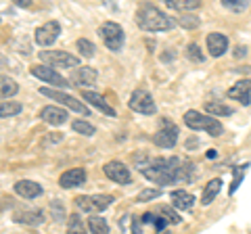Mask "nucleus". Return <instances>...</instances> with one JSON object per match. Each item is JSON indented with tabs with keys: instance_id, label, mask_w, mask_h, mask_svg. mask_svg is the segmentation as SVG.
I'll use <instances>...</instances> for the list:
<instances>
[{
	"instance_id": "f257e3e1",
	"label": "nucleus",
	"mask_w": 251,
	"mask_h": 234,
	"mask_svg": "<svg viewBox=\"0 0 251 234\" xmlns=\"http://www.w3.org/2000/svg\"><path fill=\"white\" fill-rule=\"evenodd\" d=\"M184 165L180 163V159L176 157H168V159H149L143 167H140V174H143L147 180H151L159 186H168V184H174L178 182L180 178L184 176L186 167L182 169Z\"/></svg>"
},
{
	"instance_id": "f03ea898",
	"label": "nucleus",
	"mask_w": 251,
	"mask_h": 234,
	"mask_svg": "<svg viewBox=\"0 0 251 234\" xmlns=\"http://www.w3.org/2000/svg\"><path fill=\"white\" fill-rule=\"evenodd\" d=\"M176 19L170 17L166 11L157 9L153 4H145L136 11V25L145 32H168L176 27Z\"/></svg>"
},
{
	"instance_id": "7ed1b4c3",
	"label": "nucleus",
	"mask_w": 251,
	"mask_h": 234,
	"mask_svg": "<svg viewBox=\"0 0 251 234\" xmlns=\"http://www.w3.org/2000/svg\"><path fill=\"white\" fill-rule=\"evenodd\" d=\"M184 123H186V128L197 130V132H207V134L214 136V138L222 136V132H224V126L216 119V117L199 113V111H186L184 113Z\"/></svg>"
},
{
	"instance_id": "20e7f679",
	"label": "nucleus",
	"mask_w": 251,
	"mask_h": 234,
	"mask_svg": "<svg viewBox=\"0 0 251 234\" xmlns=\"http://www.w3.org/2000/svg\"><path fill=\"white\" fill-rule=\"evenodd\" d=\"M40 61H42V65L52 67V69H69V67L80 65V59L65 50H42Z\"/></svg>"
},
{
	"instance_id": "39448f33",
	"label": "nucleus",
	"mask_w": 251,
	"mask_h": 234,
	"mask_svg": "<svg viewBox=\"0 0 251 234\" xmlns=\"http://www.w3.org/2000/svg\"><path fill=\"white\" fill-rule=\"evenodd\" d=\"M99 36H100V40L105 42V46L109 50H113V52L122 50V46H124V29H122V25H117L115 21L103 23V25L99 27Z\"/></svg>"
},
{
	"instance_id": "423d86ee",
	"label": "nucleus",
	"mask_w": 251,
	"mask_h": 234,
	"mask_svg": "<svg viewBox=\"0 0 251 234\" xmlns=\"http://www.w3.org/2000/svg\"><path fill=\"white\" fill-rule=\"evenodd\" d=\"M115 199L111 194H82L75 199V205L86 213H97V211H105Z\"/></svg>"
},
{
	"instance_id": "0eeeda50",
	"label": "nucleus",
	"mask_w": 251,
	"mask_h": 234,
	"mask_svg": "<svg viewBox=\"0 0 251 234\" xmlns=\"http://www.w3.org/2000/svg\"><path fill=\"white\" fill-rule=\"evenodd\" d=\"M178 126L168 117H163L161 119V128L157 130V134L153 136V142L157 146H161V149H172V146H176L178 142Z\"/></svg>"
},
{
	"instance_id": "6e6552de",
	"label": "nucleus",
	"mask_w": 251,
	"mask_h": 234,
	"mask_svg": "<svg viewBox=\"0 0 251 234\" xmlns=\"http://www.w3.org/2000/svg\"><path fill=\"white\" fill-rule=\"evenodd\" d=\"M40 94H44V96H49V98H52V100H57V103H63L67 109H72V111H75V113H80V115H90V109L86 107L84 103H80L75 96H72V94H65L63 90H50V88H40Z\"/></svg>"
},
{
	"instance_id": "1a4fd4ad",
	"label": "nucleus",
	"mask_w": 251,
	"mask_h": 234,
	"mask_svg": "<svg viewBox=\"0 0 251 234\" xmlns=\"http://www.w3.org/2000/svg\"><path fill=\"white\" fill-rule=\"evenodd\" d=\"M128 105H130L132 111H136L140 115H153L157 111L155 100H153V96L149 94L147 90H134V92H132V96H130Z\"/></svg>"
},
{
	"instance_id": "9d476101",
	"label": "nucleus",
	"mask_w": 251,
	"mask_h": 234,
	"mask_svg": "<svg viewBox=\"0 0 251 234\" xmlns=\"http://www.w3.org/2000/svg\"><path fill=\"white\" fill-rule=\"evenodd\" d=\"M105 176L109 178V180H113L117 184H130L132 182V174H130V169L124 165L122 161H109L105 163Z\"/></svg>"
},
{
	"instance_id": "9b49d317",
	"label": "nucleus",
	"mask_w": 251,
	"mask_h": 234,
	"mask_svg": "<svg viewBox=\"0 0 251 234\" xmlns=\"http://www.w3.org/2000/svg\"><path fill=\"white\" fill-rule=\"evenodd\" d=\"M61 34V25H59V21H49V23H44V25H40L36 29V44L38 46H50L54 40L59 38Z\"/></svg>"
},
{
	"instance_id": "f8f14e48",
	"label": "nucleus",
	"mask_w": 251,
	"mask_h": 234,
	"mask_svg": "<svg viewBox=\"0 0 251 234\" xmlns=\"http://www.w3.org/2000/svg\"><path fill=\"white\" fill-rule=\"evenodd\" d=\"M31 69V75H36V77H40L42 82H49L52 86H57V88H65L67 86V80L63 77L59 71H54L52 67H46V65H34V67H29Z\"/></svg>"
},
{
	"instance_id": "ddd939ff",
	"label": "nucleus",
	"mask_w": 251,
	"mask_h": 234,
	"mask_svg": "<svg viewBox=\"0 0 251 234\" xmlns=\"http://www.w3.org/2000/svg\"><path fill=\"white\" fill-rule=\"evenodd\" d=\"M207 52L211 57H222V54L228 50V36H224L222 32H211L207 36Z\"/></svg>"
},
{
	"instance_id": "4468645a",
	"label": "nucleus",
	"mask_w": 251,
	"mask_h": 234,
	"mask_svg": "<svg viewBox=\"0 0 251 234\" xmlns=\"http://www.w3.org/2000/svg\"><path fill=\"white\" fill-rule=\"evenodd\" d=\"M13 220L25 226H40L44 222V213L40 209H17L13 213Z\"/></svg>"
},
{
	"instance_id": "2eb2a0df",
	"label": "nucleus",
	"mask_w": 251,
	"mask_h": 234,
	"mask_svg": "<svg viewBox=\"0 0 251 234\" xmlns=\"http://www.w3.org/2000/svg\"><path fill=\"white\" fill-rule=\"evenodd\" d=\"M82 98L86 100V103H90L92 107H97L100 113H105L109 117H115V109L107 103V100L99 94V92H92V90H84L82 92Z\"/></svg>"
},
{
	"instance_id": "dca6fc26",
	"label": "nucleus",
	"mask_w": 251,
	"mask_h": 234,
	"mask_svg": "<svg viewBox=\"0 0 251 234\" xmlns=\"http://www.w3.org/2000/svg\"><path fill=\"white\" fill-rule=\"evenodd\" d=\"M40 117L46 121V123H50V126H63L69 117H67V111L65 109H61V107H52V105H49V107H44L42 111H40Z\"/></svg>"
},
{
	"instance_id": "f3484780",
	"label": "nucleus",
	"mask_w": 251,
	"mask_h": 234,
	"mask_svg": "<svg viewBox=\"0 0 251 234\" xmlns=\"http://www.w3.org/2000/svg\"><path fill=\"white\" fill-rule=\"evenodd\" d=\"M86 182V171L82 167H75V169H67L65 174L59 178V184L61 188H74V186H82Z\"/></svg>"
},
{
	"instance_id": "a211bd4d",
	"label": "nucleus",
	"mask_w": 251,
	"mask_h": 234,
	"mask_svg": "<svg viewBox=\"0 0 251 234\" xmlns=\"http://www.w3.org/2000/svg\"><path fill=\"white\" fill-rule=\"evenodd\" d=\"M228 98L239 100L243 105H249L251 103V80H241L234 84L228 90Z\"/></svg>"
},
{
	"instance_id": "6ab92c4d",
	"label": "nucleus",
	"mask_w": 251,
	"mask_h": 234,
	"mask_svg": "<svg viewBox=\"0 0 251 234\" xmlns=\"http://www.w3.org/2000/svg\"><path fill=\"white\" fill-rule=\"evenodd\" d=\"M170 199H172V205L180 209V211H188V209H193L195 203H197L195 201V194L186 192V190H172Z\"/></svg>"
},
{
	"instance_id": "aec40b11",
	"label": "nucleus",
	"mask_w": 251,
	"mask_h": 234,
	"mask_svg": "<svg viewBox=\"0 0 251 234\" xmlns=\"http://www.w3.org/2000/svg\"><path fill=\"white\" fill-rule=\"evenodd\" d=\"M97 77H99L97 69H92V67H77L69 80H72L75 86H94Z\"/></svg>"
},
{
	"instance_id": "412c9836",
	"label": "nucleus",
	"mask_w": 251,
	"mask_h": 234,
	"mask_svg": "<svg viewBox=\"0 0 251 234\" xmlns=\"http://www.w3.org/2000/svg\"><path fill=\"white\" fill-rule=\"evenodd\" d=\"M15 192L23 199H38L42 194V186L34 180H19L15 184Z\"/></svg>"
},
{
	"instance_id": "4be33fe9",
	"label": "nucleus",
	"mask_w": 251,
	"mask_h": 234,
	"mask_svg": "<svg viewBox=\"0 0 251 234\" xmlns=\"http://www.w3.org/2000/svg\"><path fill=\"white\" fill-rule=\"evenodd\" d=\"M19 92V86H17V82L13 80V77H9V75H2L0 73V100H9L11 96H15Z\"/></svg>"
},
{
	"instance_id": "5701e85b",
	"label": "nucleus",
	"mask_w": 251,
	"mask_h": 234,
	"mask_svg": "<svg viewBox=\"0 0 251 234\" xmlns=\"http://www.w3.org/2000/svg\"><path fill=\"white\" fill-rule=\"evenodd\" d=\"M220 190H222V180H220V178H214V180H209L207 186L203 188L201 203H203V205H209V203L218 197V192H220Z\"/></svg>"
},
{
	"instance_id": "b1692460",
	"label": "nucleus",
	"mask_w": 251,
	"mask_h": 234,
	"mask_svg": "<svg viewBox=\"0 0 251 234\" xmlns=\"http://www.w3.org/2000/svg\"><path fill=\"white\" fill-rule=\"evenodd\" d=\"M205 111L211 117H228L234 113V109L224 103H218V100H209V103H205Z\"/></svg>"
},
{
	"instance_id": "393cba45",
	"label": "nucleus",
	"mask_w": 251,
	"mask_h": 234,
	"mask_svg": "<svg viewBox=\"0 0 251 234\" xmlns=\"http://www.w3.org/2000/svg\"><path fill=\"white\" fill-rule=\"evenodd\" d=\"M166 6L176 11H197L201 2H197V0H166Z\"/></svg>"
},
{
	"instance_id": "a878e982",
	"label": "nucleus",
	"mask_w": 251,
	"mask_h": 234,
	"mask_svg": "<svg viewBox=\"0 0 251 234\" xmlns=\"http://www.w3.org/2000/svg\"><path fill=\"white\" fill-rule=\"evenodd\" d=\"M88 228L92 234H109V224L105 222V217H99V215L88 217Z\"/></svg>"
},
{
	"instance_id": "bb28decb",
	"label": "nucleus",
	"mask_w": 251,
	"mask_h": 234,
	"mask_svg": "<svg viewBox=\"0 0 251 234\" xmlns=\"http://www.w3.org/2000/svg\"><path fill=\"white\" fill-rule=\"evenodd\" d=\"M21 113V103L17 100H6V103H0V117H13Z\"/></svg>"
},
{
	"instance_id": "cd10ccee",
	"label": "nucleus",
	"mask_w": 251,
	"mask_h": 234,
	"mask_svg": "<svg viewBox=\"0 0 251 234\" xmlns=\"http://www.w3.org/2000/svg\"><path fill=\"white\" fill-rule=\"evenodd\" d=\"M67 234H86V228H84V222L80 215H69L67 220Z\"/></svg>"
},
{
	"instance_id": "c85d7f7f",
	"label": "nucleus",
	"mask_w": 251,
	"mask_h": 234,
	"mask_svg": "<svg viewBox=\"0 0 251 234\" xmlns=\"http://www.w3.org/2000/svg\"><path fill=\"white\" fill-rule=\"evenodd\" d=\"M222 6L234 13H243L249 6V2H245V0H222Z\"/></svg>"
},
{
	"instance_id": "c756f323",
	"label": "nucleus",
	"mask_w": 251,
	"mask_h": 234,
	"mask_svg": "<svg viewBox=\"0 0 251 234\" xmlns=\"http://www.w3.org/2000/svg\"><path fill=\"white\" fill-rule=\"evenodd\" d=\"M77 50L82 52V57H92V54L97 52V46L90 40H86V38H80V40H77Z\"/></svg>"
},
{
	"instance_id": "7c9ffc66",
	"label": "nucleus",
	"mask_w": 251,
	"mask_h": 234,
	"mask_svg": "<svg viewBox=\"0 0 251 234\" xmlns=\"http://www.w3.org/2000/svg\"><path fill=\"white\" fill-rule=\"evenodd\" d=\"M72 128H74L75 132H80V134H84V136H92L94 132H97V130H94L92 123H88V121H82V119L74 121V123H72Z\"/></svg>"
},
{
	"instance_id": "2f4dec72",
	"label": "nucleus",
	"mask_w": 251,
	"mask_h": 234,
	"mask_svg": "<svg viewBox=\"0 0 251 234\" xmlns=\"http://www.w3.org/2000/svg\"><path fill=\"white\" fill-rule=\"evenodd\" d=\"M50 211H52V217L57 222H63V217H65V207H63L61 201H52L50 203Z\"/></svg>"
},
{
	"instance_id": "473e14b6",
	"label": "nucleus",
	"mask_w": 251,
	"mask_h": 234,
	"mask_svg": "<svg viewBox=\"0 0 251 234\" xmlns=\"http://www.w3.org/2000/svg\"><path fill=\"white\" fill-rule=\"evenodd\" d=\"M178 23L182 27H186V29H195V27H199V17H191V15H182V17L178 19Z\"/></svg>"
},
{
	"instance_id": "72a5a7b5",
	"label": "nucleus",
	"mask_w": 251,
	"mask_h": 234,
	"mask_svg": "<svg viewBox=\"0 0 251 234\" xmlns=\"http://www.w3.org/2000/svg\"><path fill=\"white\" fill-rule=\"evenodd\" d=\"M161 194V190L159 188H147V190H143L138 194V203H149V201H153V199H157Z\"/></svg>"
},
{
	"instance_id": "f704fd0d",
	"label": "nucleus",
	"mask_w": 251,
	"mask_h": 234,
	"mask_svg": "<svg viewBox=\"0 0 251 234\" xmlns=\"http://www.w3.org/2000/svg\"><path fill=\"white\" fill-rule=\"evenodd\" d=\"M161 217H166V220H168V222H172V224L182 222V217H180V215H178L172 207H161Z\"/></svg>"
},
{
	"instance_id": "c9c22d12",
	"label": "nucleus",
	"mask_w": 251,
	"mask_h": 234,
	"mask_svg": "<svg viewBox=\"0 0 251 234\" xmlns=\"http://www.w3.org/2000/svg\"><path fill=\"white\" fill-rule=\"evenodd\" d=\"M243 176H245V169H243V167H237V169H234V180H232V184H230V194L237 192L239 184H241V180H243Z\"/></svg>"
},
{
	"instance_id": "e433bc0d",
	"label": "nucleus",
	"mask_w": 251,
	"mask_h": 234,
	"mask_svg": "<svg viewBox=\"0 0 251 234\" xmlns=\"http://www.w3.org/2000/svg\"><path fill=\"white\" fill-rule=\"evenodd\" d=\"M188 57L195 59L197 63H201V61H205V57L201 54V50H199V46H197V44H188Z\"/></svg>"
},
{
	"instance_id": "4c0bfd02",
	"label": "nucleus",
	"mask_w": 251,
	"mask_h": 234,
	"mask_svg": "<svg viewBox=\"0 0 251 234\" xmlns=\"http://www.w3.org/2000/svg\"><path fill=\"white\" fill-rule=\"evenodd\" d=\"M155 228H157V230H163V228H166V217H155Z\"/></svg>"
},
{
	"instance_id": "58836bf2",
	"label": "nucleus",
	"mask_w": 251,
	"mask_h": 234,
	"mask_svg": "<svg viewBox=\"0 0 251 234\" xmlns=\"http://www.w3.org/2000/svg\"><path fill=\"white\" fill-rule=\"evenodd\" d=\"M245 54H247V48H245V46H237V50H234V57L241 59V57H245Z\"/></svg>"
},
{
	"instance_id": "ea45409f",
	"label": "nucleus",
	"mask_w": 251,
	"mask_h": 234,
	"mask_svg": "<svg viewBox=\"0 0 251 234\" xmlns=\"http://www.w3.org/2000/svg\"><path fill=\"white\" fill-rule=\"evenodd\" d=\"M216 157H218V151H214V149L207 151V159H216Z\"/></svg>"
},
{
	"instance_id": "a19ab883",
	"label": "nucleus",
	"mask_w": 251,
	"mask_h": 234,
	"mask_svg": "<svg viewBox=\"0 0 251 234\" xmlns=\"http://www.w3.org/2000/svg\"><path fill=\"white\" fill-rule=\"evenodd\" d=\"M19 6H29V0H17Z\"/></svg>"
}]
</instances>
